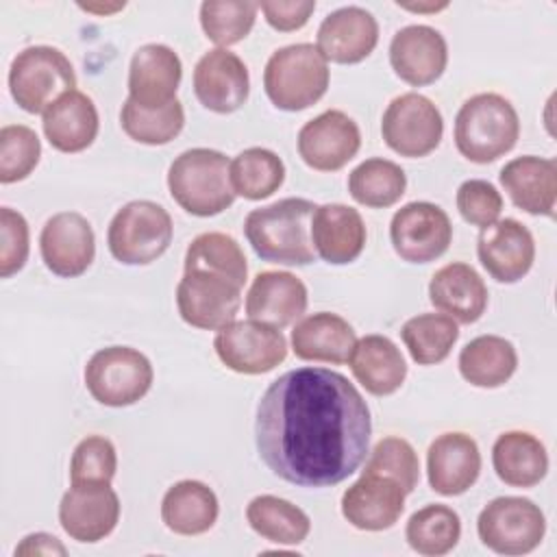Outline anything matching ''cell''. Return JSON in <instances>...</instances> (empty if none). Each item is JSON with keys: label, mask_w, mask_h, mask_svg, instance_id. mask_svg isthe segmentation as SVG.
<instances>
[{"label": "cell", "mask_w": 557, "mask_h": 557, "mask_svg": "<svg viewBox=\"0 0 557 557\" xmlns=\"http://www.w3.org/2000/svg\"><path fill=\"white\" fill-rule=\"evenodd\" d=\"M315 41V48L326 61L352 65L370 57L376 48L379 22L363 7H339L322 20Z\"/></svg>", "instance_id": "cell-21"}, {"label": "cell", "mask_w": 557, "mask_h": 557, "mask_svg": "<svg viewBox=\"0 0 557 557\" xmlns=\"http://www.w3.org/2000/svg\"><path fill=\"white\" fill-rule=\"evenodd\" d=\"M476 255L494 281L518 283L535 261V242L522 222L505 218L481 228Z\"/></svg>", "instance_id": "cell-18"}, {"label": "cell", "mask_w": 557, "mask_h": 557, "mask_svg": "<svg viewBox=\"0 0 557 557\" xmlns=\"http://www.w3.org/2000/svg\"><path fill=\"white\" fill-rule=\"evenodd\" d=\"M228 159L213 148H189L168 170V189L174 202L196 215L211 218L228 209L235 191L228 178Z\"/></svg>", "instance_id": "cell-4"}, {"label": "cell", "mask_w": 557, "mask_h": 557, "mask_svg": "<svg viewBox=\"0 0 557 557\" xmlns=\"http://www.w3.org/2000/svg\"><path fill=\"white\" fill-rule=\"evenodd\" d=\"M181 76L183 63L170 46H139L128 65V98L141 109H163L176 100Z\"/></svg>", "instance_id": "cell-20"}, {"label": "cell", "mask_w": 557, "mask_h": 557, "mask_svg": "<svg viewBox=\"0 0 557 557\" xmlns=\"http://www.w3.org/2000/svg\"><path fill=\"white\" fill-rule=\"evenodd\" d=\"M461 537L459 513L448 505H424L413 511L405 527L407 544L426 557H440L450 553Z\"/></svg>", "instance_id": "cell-38"}, {"label": "cell", "mask_w": 557, "mask_h": 557, "mask_svg": "<svg viewBox=\"0 0 557 557\" xmlns=\"http://www.w3.org/2000/svg\"><path fill=\"white\" fill-rule=\"evenodd\" d=\"M350 372L372 396H389L405 383L407 361L385 335H363L350 352Z\"/></svg>", "instance_id": "cell-30"}, {"label": "cell", "mask_w": 557, "mask_h": 557, "mask_svg": "<svg viewBox=\"0 0 557 557\" xmlns=\"http://www.w3.org/2000/svg\"><path fill=\"white\" fill-rule=\"evenodd\" d=\"M398 4V2H396ZM398 7H403V9H407V11H416V13H437V11H442V9H446L448 7V2H440V4H398Z\"/></svg>", "instance_id": "cell-50"}, {"label": "cell", "mask_w": 557, "mask_h": 557, "mask_svg": "<svg viewBox=\"0 0 557 557\" xmlns=\"http://www.w3.org/2000/svg\"><path fill=\"white\" fill-rule=\"evenodd\" d=\"M405 496L407 492L398 481L361 472L342 494V516L359 531H385L403 516Z\"/></svg>", "instance_id": "cell-22"}, {"label": "cell", "mask_w": 557, "mask_h": 557, "mask_svg": "<svg viewBox=\"0 0 557 557\" xmlns=\"http://www.w3.org/2000/svg\"><path fill=\"white\" fill-rule=\"evenodd\" d=\"M429 300L455 322L472 324L487 307V285L472 265L453 261L431 276Z\"/></svg>", "instance_id": "cell-27"}, {"label": "cell", "mask_w": 557, "mask_h": 557, "mask_svg": "<svg viewBox=\"0 0 557 557\" xmlns=\"http://www.w3.org/2000/svg\"><path fill=\"white\" fill-rule=\"evenodd\" d=\"M366 224L357 209L329 202L320 205L311 218V244L315 255L331 265L355 261L366 248Z\"/></svg>", "instance_id": "cell-26"}, {"label": "cell", "mask_w": 557, "mask_h": 557, "mask_svg": "<svg viewBox=\"0 0 557 557\" xmlns=\"http://www.w3.org/2000/svg\"><path fill=\"white\" fill-rule=\"evenodd\" d=\"M220 513L215 492L196 479H183L168 487L161 500V520L176 535L207 533Z\"/></svg>", "instance_id": "cell-31"}, {"label": "cell", "mask_w": 557, "mask_h": 557, "mask_svg": "<svg viewBox=\"0 0 557 557\" xmlns=\"http://www.w3.org/2000/svg\"><path fill=\"white\" fill-rule=\"evenodd\" d=\"M400 337L418 366H435L450 355L459 326L444 313H418L403 324Z\"/></svg>", "instance_id": "cell-39"}, {"label": "cell", "mask_w": 557, "mask_h": 557, "mask_svg": "<svg viewBox=\"0 0 557 557\" xmlns=\"http://www.w3.org/2000/svg\"><path fill=\"white\" fill-rule=\"evenodd\" d=\"M218 359L239 374H265L287 357V342L281 329L257 320H233L215 333Z\"/></svg>", "instance_id": "cell-11"}, {"label": "cell", "mask_w": 557, "mask_h": 557, "mask_svg": "<svg viewBox=\"0 0 557 557\" xmlns=\"http://www.w3.org/2000/svg\"><path fill=\"white\" fill-rule=\"evenodd\" d=\"M448 63L444 35L426 24H409L396 30L389 41V65L411 87L435 83Z\"/></svg>", "instance_id": "cell-17"}, {"label": "cell", "mask_w": 557, "mask_h": 557, "mask_svg": "<svg viewBox=\"0 0 557 557\" xmlns=\"http://www.w3.org/2000/svg\"><path fill=\"white\" fill-rule=\"evenodd\" d=\"M67 548L50 533H30L17 546L15 555H65Z\"/></svg>", "instance_id": "cell-48"}, {"label": "cell", "mask_w": 557, "mask_h": 557, "mask_svg": "<svg viewBox=\"0 0 557 557\" xmlns=\"http://www.w3.org/2000/svg\"><path fill=\"white\" fill-rule=\"evenodd\" d=\"M476 533L483 546L498 555H527L542 544L546 518L531 498L498 496L481 509Z\"/></svg>", "instance_id": "cell-9"}, {"label": "cell", "mask_w": 557, "mask_h": 557, "mask_svg": "<svg viewBox=\"0 0 557 557\" xmlns=\"http://www.w3.org/2000/svg\"><path fill=\"white\" fill-rule=\"evenodd\" d=\"M381 135L396 154L418 159L440 146L444 120L433 100L418 91H407L387 104L381 120Z\"/></svg>", "instance_id": "cell-10"}, {"label": "cell", "mask_w": 557, "mask_h": 557, "mask_svg": "<svg viewBox=\"0 0 557 557\" xmlns=\"http://www.w3.org/2000/svg\"><path fill=\"white\" fill-rule=\"evenodd\" d=\"M298 154L318 172L342 170L361 148L357 122L339 109H326L298 131Z\"/></svg>", "instance_id": "cell-14"}, {"label": "cell", "mask_w": 557, "mask_h": 557, "mask_svg": "<svg viewBox=\"0 0 557 557\" xmlns=\"http://www.w3.org/2000/svg\"><path fill=\"white\" fill-rule=\"evenodd\" d=\"M257 11L259 2L250 0H205L200 4V26L209 41L226 48L248 37Z\"/></svg>", "instance_id": "cell-41"}, {"label": "cell", "mask_w": 557, "mask_h": 557, "mask_svg": "<svg viewBox=\"0 0 557 557\" xmlns=\"http://www.w3.org/2000/svg\"><path fill=\"white\" fill-rule=\"evenodd\" d=\"M459 215L479 228L490 226L492 222L498 220L503 211V196L500 191L483 178H468L459 185L457 196H455Z\"/></svg>", "instance_id": "cell-45"}, {"label": "cell", "mask_w": 557, "mask_h": 557, "mask_svg": "<svg viewBox=\"0 0 557 557\" xmlns=\"http://www.w3.org/2000/svg\"><path fill=\"white\" fill-rule=\"evenodd\" d=\"M30 235L26 218L11 209L0 207V276L9 278L20 272L28 259Z\"/></svg>", "instance_id": "cell-46"}, {"label": "cell", "mask_w": 557, "mask_h": 557, "mask_svg": "<svg viewBox=\"0 0 557 557\" xmlns=\"http://www.w3.org/2000/svg\"><path fill=\"white\" fill-rule=\"evenodd\" d=\"M407 189L405 170L383 157L361 161L348 174V191L355 202L370 209H387L396 205Z\"/></svg>", "instance_id": "cell-36"}, {"label": "cell", "mask_w": 557, "mask_h": 557, "mask_svg": "<svg viewBox=\"0 0 557 557\" xmlns=\"http://www.w3.org/2000/svg\"><path fill=\"white\" fill-rule=\"evenodd\" d=\"M41 126L48 144L59 152H83L98 135L100 117L94 100L72 89L52 102L41 115Z\"/></svg>", "instance_id": "cell-28"}, {"label": "cell", "mask_w": 557, "mask_h": 557, "mask_svg": "<svg viewBox=\"0 0 557 557\" xmlns=\"http://www.w3.org/2000/svg\"><path fill=\"white\" fill-rule=\"evenodd\" d=\"M120 520V498L111 485H72L59 503V524L76 542L104 540Z\"/></svg>", "instance_id": "cell-19"}, {"label": "cell", "mask_w": 557, "mask_h": 557, "mask_svg": "<svg viewBox=\"0 0 557 557\" xmlns=\"http://www.w3.org/2000/svg\"><path fill=\"white\" fill-rule=\"evenodd\" d=\"M174 224L170 213L152 200H131L109 222L107 246L124 265H148L172 244Z\"/></svg>", "instance_id": "cell-7"}, {"label": "cell", "mask_w": 557, "mask_h": 557, "mask_svg": "<svg viewBox=\"0 0 557 557\" xmlns=\"http://www.w3.org/2000/svg\"><path fill=\"white\" fill-rule=\"evenodd\" d=\"M315 202L283 198L252 209L244 220V235L257 257L283 265H309L315 261L311 244V218Z\"/></svg>", "instance_id": "cell-2"}, {"label": "cell", "mask_w": 557, "mask_h": 557, "mask_svg": "<svg viewBox=\"0 0 557 557\" xmlns=\"http://www.w3.org/2000/svg\"><path fill=\"white\" fill-rule=\"evenodd\" d=\"M76 89L72 61L52 46H28L17 52L9 67V91L26 113H46L63 94Z\"/></svg>", "instance_id": "cell-6"}, {"label": "cell", "mask_w": 557, "mask_h": 557, "mask_svg": "<svg viewBox=\"0 0 557 557\" xmlns=\"http://www.w3.org/2000/svg\"><path fill=\"white\" fill-rule=\"evenodd\" d=\"M41 141L30 126L7 124L0 128V183L24 181L39 163Z\"/></svg>", "instance_id": "cell-44"}, {"label": "cell", "mask_w": 557, "mask_h": 557, "mask_svg": "<svg viewBox=\"0 0 557 557\" xmlns=\"http://www.w3.org/2000/svg\"><path fill=\"white\" fill-rule=\"evenodd\" d=\"M309 294L305 283L285 270L259 272L246 294V313L250 320L285 329L307 311Z\"/></svg>", "instance_id": "cell-24"}, {"label": "cell", "mask_w": 557, "mask_h": 557, "mask_svg": "<svg viewBox=\"0 0 557 557\" xmlns=\"http://www.w3.org/2000/svg\"><path fill=\"white\" fill-rule=\"evenodd\" d=\"M329 61L313 44H289L274 50L263 70V89L281 111H302L329 89Z\"/></svg>", "instance_id": "cell-5"}, {"label": "cell", "mask_w": 557, "mask_h": 557, "mask_svg": "<svg viewBox=\"0 0 557 557\" xmlns=\"http://www.w3.org/2000/svg\"><path fill=\"white\" fill-rule=\"evenodd\" d=\"M39 252L52 274L61 278L81 276L96 257V235L89 220L78 211L50 215L39 233Z\"/></svg>", "instance_id": "cell-15"}, {"label": "cell", "mask_w": 557, "mask_h": 557, "mask_svg": "<svg viewBox=\"0 0 557 557\" xmlns=\"http://www.w3.org/2000/svg\"><path fill=\"white\" fill-rule=\"evenodd\" d=\"M246 520L257 535L285 546L302 544L311 531L309 516L274 494L255 496L246 507Z\"/></svg>", "instance_id": "cell-34"}, {"label": "cell", "mask_w": 557, "mask_h": 557, "mask_svg": "<svg viewBox=\"0 0 557 557\" xmlns=\"http://www.w3.org/2000/svg\"><path fill=\"white\" fill-rule=\"evenodd\" d=\"M228 178L235 196L263 200L285 181V163L270 148L252 146L242 150L228 165Z\"/></svg>", "instance_id": "cell-37"}, {"label": "cell", "mask_w": 557, "mask_h": 557, "mask_svg": "<svg viewBox=\"0 0 557 557\" xmlns=\"http://www.w3.org/2000/svg\"><path fill=\"white\" fill-rule=\"evenodd\" d=\"M500 185L511 202L531 215H555L557 161L548 157L522 154L500 168Z\"/></svg>", "instance_id": "cell-25"}, {"label": "cell", "mask_w": 557, "mask_h": 557, "mask_svg": "<svg viewBox=\"0 0 557 557\" xmlns=\"http://www.w3.org/2000/svg\"><path fill=\"white\" fill-rule=\"evenodd\" d=\"M87 13H98V15H111L115 11H122L126 2H115V4H78Z\"/></svg>", "instance_id": "cell-49"}, {"label": "cell", "mask_w": 557, "mask_h": 557, "mask_svg": "<svg viewBox=\"0 0 557 557\" xmlns=\"http://www.w3.org/2000/svg\"><path fill=\"white\" fill-rule=\"evenodd\" d=\"M363 472L389 476L398 481L407 494H411L420 481V459L407 440L389 435L374 444L370 457L366 459Z\"/></svg>", "instance_id": "cell-43"}, {"label": "cell", "mask_w": 557, "mask_h": 557, "mask_svg": "<svg viewBox=\"0 0 557 557\" xmlns=\"http://www.w3.org/2000/svg\"><path fill=\"white\" fill-rule=\"evenodd\" d=\"M265 22L281 33L302 28L315 11V0H292V2H259Z\"/></svg>", "instance_id": "cell-47"}, {"label": "cell", "mask_w": 557, "mask_h": 557, "mask_svg": "<svg viewBox=\"0 0 557 557\" xmlns=\"http://www.w3.org/2000/svg\"><path fill=\"white\" fill-rule=\"evenodd\" d=\"M389 239L403 261L429 263L448 250L453 242V224L442 207L426 200H413L392 215Z\"/></svg>", "instance_id": "cell-12"}, {"label": "cell", "mask_w": 557, "mask_h": 557, "mask_svg": "<svg viewBox=\"0 0 557 557\" xmlns=\"http://www.w3.org/2000/svg\"><path fill=\"white\" fill-rule=\"evenodd\" d=\"M242 307V287L211 272H183L176 285V309L194 329L220 331L235 320Z\"/></svg>", "instance_id": "cell-13"}, {"label": "cell", "mask_w": 557, "mask_h": 557, "mask_svg": "<svg viewBox=\"0 0 557 557\" xmlns=\"http://www.w3.org/2000/svg\"><path fill=\"white\" fill-rule=\"evenodd\" d=\"M250 76L246 63L226 48L205 52L194 67V94L213 113H233L248 100Z\"/></svg>", "instance_id": "cell-16"}, {"label": "cell", "mask_w": 557, "mask_h": 557, "mask_svg": "<svg viewBox=\"0 0 557 557\" xmlns=\"http://www.w3.org/2000/svg\"><path fill=\"white\" fill-rule=\"evenodd\" d=\"M457 366L459 374L470 385L494 389L513 376L518 352L513 344L500 335H479L461 348Z\"/></svg>", "instance_id": "cell-33"}, {"label": "cell", "mask_w": 557, "mask_h": 557, "mask_svg": "<svg viewBox=\"0 0 557 557\" xmlns=\"http://www.w3.org/2000/svg\"><path fill=\"white\" fill-rule=\"evenodd\" d=\"M372 420L361 392L329 368H296L274 379L257 405L259 459L298 487H331L370 453Z\"/></svg>", "instance_id": "cell-1"}, {"label": "cell", "mask_w": 557, "mask_h": 557, "mask_svg": "<svg viewBox=\"0 0 557 557\" xmlns=\"http://www.w3.org/2000/svg\"><path fill=\"white\" fill-rule=\"evenodd\" d=\"M518 137V113L500 94H474L459 107L455 115V146L459 154L472 163L496 161L516 146Z\"/></svg>", "instance_id": "cell-3"}, {"label": "cell", "mask_w": 557, "mask_h": 557, "mask_svg": "<svg viewBox=\"0 0 557 557\" xmlns=\"http://www.w3.org/2000/svg\"><path fill=\"white\" fill-rule=\"evenodd\" d=\"M122 131L137 144L163 146L170 144L185 126V109L176 98L163 109H141L131 98L120 109Z\"/></svg>", "instance_id": "cell-40"}, {"label": "cell", "mask_w": 557, "mask_h": 557, "mask_svg": "<svg viewBox=\"0 0 557 557\" xmlns=\"http://www.w3.org/2000/svg\"><path fill=\"white\" fill-rule=\"evenodd\" d=\"M496 476L509 487H533L548 472L546 446L527 431H505L492 446Z\"/></svg>", "instance_id": "cell-32"}, {"label": "cell", "mask_w": 557, "mask_h": 557, "mask_svg": "<svg viewBox=\"0 0 557 557\" xmlns=\"http://www.w3.org/2000/svg\"><path fill=\"white\" fill-rule=\"evenodd\" d=\"M85 387L104 407H128L152 387L150 359L131 346H107L96 350L85 366Z\"/></svg>", "instance_id": "cell-8"}, {"label": "cell", "mask_w": 557, "mask_h": 557, "mask_svg": "<svg viewBox=\"0 0 557 557\" xmlns=\"http://www.w3.org/2000/svg\"><path fill=\"white\" fill-rule=\"evenodd\" d=\"M185 272H211L231 278L244 287L248 278V263L242 246L226 233L209 231L191 239L183 259Z\"/></svg>", "instance_id": "cell-35"}, {"label": "cell", "mask_w": 557, "mask_h": 557, "mask_svg": "<svg viewBox=\"0 0 557 557\" xmlns=\"http://www.w3.org/2000/svg\"><path fill=\"white\" fill-rule=\"evenodd\" d=\"M117 470V453L109 437H83L70 459L72 485H111Z\"/></svg>", "instance_id": "cell-42"}, {"label": "cell", "mask_w": 557, "mask_h": 557, "mask_svg": "<svg viewBox=\"0 0 557 557\" xmlns=\"http://www.w3.org/2000/svg\"><path fill=\"white\" fill-rule=\"evenodd\" d=\"M481 472V453L468 433L450 431L437 435L426 450V476L433 492L459 496L468 492Z\"/></svg>", "instance_id": "cell-23"}, {"label": "cell", "mask_w": 557, "mask_h": 557, "mask_svg": "<svg viewBox=\"0 0 557 557\" xmlns=\"http://www.w3.org/2000/svg\"><path fill=\"white\" fill-rule=\"evenodd\" d=\"M357 344L355 329L348 320L331 311H318L296 322L292 331V350L302 361L346 363Z\"/></svg>", "instance_id": "cell-29"}]
</instances>
